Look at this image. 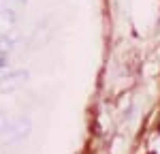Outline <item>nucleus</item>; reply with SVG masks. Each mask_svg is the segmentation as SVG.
I'll return each instance as SVG.
<instances>
[{
    "mask_svg": "<svg viewBox=\"0 0 160 154\" xmlns=\"http://www.w3.org/2000/svg\"><path fill=\"white\" fill-rule=\"evenodd\" d=\"M7 126H9V124H7V118L0 114V131H7Z\"/></svg>",
    "mask_w": 160,
    "mask_h": 154,
    "instance_id": "1",
    "label": "nucleus"
}]
</instances>
